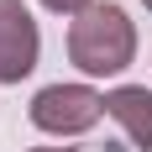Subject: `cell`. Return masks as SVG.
<instances>
[{
  "instance_id": "cell-4",
  "label": "cell",
  "mask_w": 152,
  "mask_h": 152,
  "mask_svg": "<svg viewBox=\"0 0 152 152\" xmlns=\"http://www.w3.org/2000/svg\"><path fill=\"white\" fill-rule=\"evenodd\" d=\"M105 115L126 126L137 152H152V89L147 84H115L105 89Z\"/></svg>"
},
{
  "instance_id": "cell-2",
  "label": "cell",
  "mask_w": 152,
  "mask_h": 152,
  "mask_svg": "<svg viewBox=\"0 0 152 152\" xmlns=\"http://www.w3.org/2000/svg\"><path fill=\"white\" fill-rule=\"evenodd\" d=\"M31 126L47 137H84L100 115H105V94L89 84H47L31 94Z\"/></svg>"
},
{
  "instance_id": "cell-5",
  "label": "cell",
  "mask_w": 152,
  "mask_h": 152,
  "mask_svg": "<svg viewBox=\"0 0 152 152\" xmlns=\"http://www.w3.org/2000/svg\"><path fill=\"white\" fill-rule=\"evenodd\" d=\"M42 5H47L53 16H84V11L94 5V0H42Z\"/></svg>"
},
{
  "instance_id": "cell-7",
  "label": "cell",
  "mask_w": 152,
  "mask_h": 152,
  "mask_svg": "<svg viewBox=\"0 0 152 152\" xmlns=\"http://www.w3.org/2000/svg\"><path fill=\"white\" fill-rule=\"evenodd\" d=\"M142 5H147V11H152V0H142Z\"/></svg>"
},
{
  "instance_id": "cell-3",
  "label": "cell",
  "mask_w": 152,
  "mask_h": 152,
  "mask_svg": "<svg viewBox=\"0 0 152 152\" xmlns=\"http://www.w3.org/2000/svg\"><path fill=\"white\" fill-rule=\"evenodd\" d=\"M37 53H42V37L31 11L21 0H0V84H21L37 68Z\"/></svg>"
},
{
  "instance_id": "cell-1",
  "label": "cell",
  "mask_w": 152,
  "mask_h": 152,
  "mask_svg": "<svg viewBox=\"0 0 152 152\" xmlns=\"http://www.w3.org/2000/svg\"><path fill=\"white\" fill-rule=\"evenodd\" d=\"M68 58L89 79L126 74L131 58H137V26H131V16L115 0H94L84 16L68 21Z\"/></svg>"
},
{
  "instance_id": "cell-6",
  "label": "cell",
  "mask_w": 152,
  "mask_h": 152,
  "mask_svg": "<svg viewBox=\"0 0 152 152\" xmlns=\"http://www.w3.org/2000/svg\"><path fill=\"white\" fill-rule=\"evenodd\" d=\"M31 152H84V147H31Z\"/></svg>"
}]
</instances>
